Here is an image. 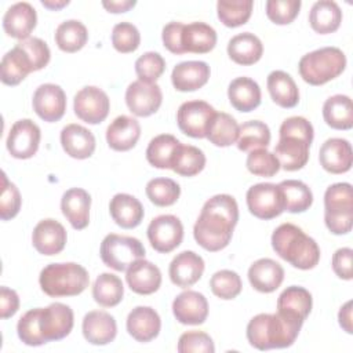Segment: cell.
Wrapping results in <instances>:
<instances>
[{"label": "cell", "mask_w": 353, "mask_h": 353, "mask_svg": "<svg viewBox=\"0 0 353 353\" xmlns=\"http://www.w3.org/2000/svg\"><path fill=\"white\" fill-rule=\"evenodd\" d=\"M239 221V205L230 194L208 199L194 223L193 236L200 247L216 252L228 247Z\"/></svg>", "instance_id": "cell-1"}, {"label": "cell", "mask_w": 353, "mask_h": 353, "mask_svg": "<svg viewBox=\"0 0 353 353\" xmlns=\"http://www.w3.org/2000/svg\"><path fill=\"white\" fill-rule=\"evenodd\" d=\"M303 321L283 313H259L247 324V339L258 350L283 349L291 346Z\"/></svg>", "instance_id": "cell-2"}, {"label": "cell", "mask_w": 353, "mask_h": 353, "mask_svg": "<svg viewBox=\"0 0 353 353\" xmlns=\"http://www.w3.org/2000/svg\"><path fill=\"white\" fill-rule=\"evenodd\" d=\"M280 139L274 148V156L280 168L298 171L309 160V148L313 142V125L302 116L285 119L280 125Z\"/></svg>", "instance_id": "cell-3"}, {"label": "cell", "mask_w": 353, "mask_h": 353, "mask_svg": "<svg viewBox=\"0 0 353 353\" xmlns=\"http://www.w3.org/2000/svg\"><path fill=\"white\" fill-rule=\"evenodd\" d=\"M274 252L301 270L313 269L320 261V248L301 228L294 223H281L272 234Z\"/></svg>", "instance_id": "cell-4"}, {"label": "cell", "mask_w": 353, "mask_h": 353, "mask_svg": "<svg viewBox=\"0 0 353 353\" xmlns=\"http://www.w3.org/2000/svg\"><path fill=\"white\" fill-rule=\"evenodd\" d=\"M39 283L48 296H74L88 287L90 276L85 268L74 262L50 263L40 272Z\"/></svg>", "instance_id": "cell-5"}, {"label": "cell", "mask_w": 353, "mask_h": 353, "mask_svg": "<svg viewBox=\"0 0 353 353\" xmlns=\"http://www.w3.org/2000/svg\"><path fill=\"white\" fill-rule=\"evenodd\" d=\"M346 68V57L338 47H323L303 55L298 70L303 81L310 85H323L336 79Z\"/></svg>", "instance_id": "cell-6"}, {"label": "cell", "mask_w": 353, "mask_h": 353, "mask_svg": "<svg viewBox=\"0 0 353 353\" xmlns=\"http://www.w3.org/2000/svg\"><path fill=\"white\" fill-rule=\"evenodd\" d=\"M324 222L334 234H346L353 226V190L347 182L334 183L324 193Z\"/></svg>", "instance_id": "cell-7"}, {"label": "cell", "mask_w": 353, "mask_h": 353, "mask_svg": "<svg viewBox=\"0 0 353 353\" xmlns=\"http://www.w3.org/2000/svg\"><path fill=\"white\" fill-rule=\"evenodd\" d=\"M99 254L106 266L124 272L135 261L145 258V247L135 237L110 233L102 240Z\"/></svg>", "instance_id": "cell-8"}, {"label": "cell", "mask_w": 353, "mask_h": 353, "mask_svg": "<svg viewBox=\"0 0 353 353\" xmlns=\"http://www.w3.org/2000/svg\"><path fill=\"white\" fill-rule=\"evenodd\" d=\"M247 207L259 219H273L285 211L284 196L279 185L256 183L247 190Z\"/></svg>", "instance_id": "cell-9"}, {"label": "cell", "mask_w": 353, "mask_h": 353, "mask_svg": "<svg viewBox=\"0 0 353 353\" xmlns=\"http://www.w3.org/2000/svg\"><path fill=\"white\" fill-rule=\"evenodd\" d=\"M73 324V310L65 303L54 302L47 307H39V331L46 343L68 336Z\"/></svg>", "instance_id": "cell-10"}, {"label": "cell", "mask_w": 353, "mask_h": 353, "mask_svg": "<svg viewBox=\"0 0 353 353\" xmlns=\"http://www.w3.org/2000/svg\"><path fill=\"white\" fill-rule=\"evenodd\" d=\"M216 110L205 101L183 102L176 112L179 130L192 138H205L211 120Z\"/></svg>", "instance_id": "cell-11"}, {"label": "cell", "mask_w": 353, "mask_h": 353, "mask_svg": "<svg viewBox=\"0 0 353 353\" xmlns=\"http://www.w3.org/2000/svg\"><path fill=\"white\" fill-rule=\"evenodd\" d=\"M148 239L157 252L168 254L182 243L183 225L175 215H159L148 226Z\"/></svg>", "instance_id": "cell-12"}, {"label": "cell", "mask_w": 353, "mask_h": 353, "mask_svg": "<svg viewBox=\"0 0 353 353\" xmlns=\"http://www.w3.org/2000/svg\"><path fill=\"white\" fill-rule=\"evenodd\" d=\"M73 109L80 120L88 124H99L109 114L110 101L103 90L95 85H87L74 95Z\"/></svg>", "instance_id": "cell-13"}, {"label": "cell", "mask_w": 353, "mask_h": 353, "mask_svg": "<svg viewBox=\"0 0 353 353\" xmlns=\"http://www.w3.org/2000/svg\"><path fill=\"white\" fill-rule=\"evenodd\" d=\"M41 132L39 125L30 119H22L12 124L7 137V150L15 159H30L40 145Z\"/></svg>", "instance_id": "cell-14"}, {"label": "cell", "mask_w": 353, "mask_h": 353, "mask_svg": "<svg viewBox=\"0 0 353 353\" xmlns=\"http://www.w3.org/2000/svg\"><path fill=\"white\" fill-rule=\"evenodd\" d=\"M163 94L156 83L132 81L125 90V103L131 113L138 117H148L159 110Z\"/></svg>", "instance_id": "cell-15"}, {"label": "cell", "mask_w": 353, "mask_h": 353, "mask_svg": "<svg viewBox=\"0 0 353 353\" xmlns=\"http://www.w3.org/2000/svg\"><path fill=\"white\" fill-rule=\"evenodd\" d=\"M32 105L33 110L41 120L47 123H54L61 120L65 114L66 94L57 84H41L36 88L33 94Z\"/></svg>", "instance_id": "cell-16"}, {"label": "cell", "mask_w": 353, "mask_h": 353, "mask_svg": "<svg viewBox=\"0 0 353 353\" xmlns=\"http://www.w3.org/2000/svg\"><path fill=\"white\" fill-rule=\"evenodd\" d=\"M68 234L62 223L47 218L40 221L32 233V243L36 251L41 255H57L66 245Z\"/></svg>", "instance_id": "cell-17"}, {"label": "cell", "mask_w": 353, "mask_h": 353, "mask_svg": "<svg viewBox=\"0 0 353 353\" xmlns=\"http://www.w3.org/2000/svg\"><path fill=\"white\" fill-rule=\"evenodd\" d=\"M172 313L181 324L200 325L207 320V298L197 291H183L172 302Z\"/></svg>", "instance_id": "cell-18"}, {"label": "cell", "mask_w": 353, "mask_h": 353, "mask_svg": "<svg viewBox=\"0 0 353 353\" xmlns=\"http://www.w3.org/2000/svg\"><path fill=\"white\" fill-rule=\"evenodd\" d=\"M321 167L330 174H343L352 168L353 152L352 145L343 138L327 139L319 152Z\"/></svg>", "instance_id": "cell-19"}, {"label": "cell", "mask_w": 353, "mask_h": 353, "mask_svg": "<svg viewBox=\"0 0 353 353\" xmlns=\"http://www.w3.org/2000/svg\"><path fill=\"white\" fill-rule=\"evenodd\" d=\"M204 272V261L194 251L179 252L170 263L168 274L176 287L188 288L196 284Z\"/></svg>", "instance_id": "cell-20"}, {"label": "cell", "mask_w": 353, "mask_h": 353, "mask_svg": "<svg viewBox=\"0 0 353 353\" xmlns=\"http://www.w3.org/2000/svg\"><path fill=\"white\" fill-rule=\"evenodd\" d=\"M81 330L85 341L98 346L113 342L117 335V324L114 317L103 310L88 312L83 319Z\"/></svg>", "instance_id": "cell-21"}, {"label": "cell", "mask_w": 353, "mask_h": 353, "mask_svg": "<svg viewBox=\"0 0 353 353\" xmlns=\"http://www.w3.org/2000/svg\"><path fill=\"white\" fill-rule=\"evenodd\" d=\"M37 14L32 4L26 1L12 4L3 17L4 32L14 39H29L32 30L36 28Z\"/></svg>", "instance_id": "cell-22"}, {"label": "cell", "mask_w": 353, "mask_h": 353, "mask_svg": "<svg viewBox=\"0 0 353 353\" xmlns=\"http://www.w3.org/2000/svg\"><path fill=\"white\" fill-rule=\"evenodd\" d=\"M127 331L138 342L146 343L153 341L161 328L159 313L150 306H137L127 317Z\"/></svg>", "instance_id": "cell-23"}, {"label": "cell", "mask_w": 353, "mask_h": 353, "mask_svg": "<svg viewBox=\"0 0 353 353\" xmlns=\"http://www.w3.org/2000/svg\"><path fill=\"white\" fill-rule=\"evenodd\" d=\"M91 196L81 188L68 189L61 199V210L73 229L83 230L90 223Z\"/></svg>", "instance_id": "cell-24"}, {"label": "cell", "mask_w": 353, "mask_h": 353, "mask_svg": "<svg viewBox=\"0 0 353 353\" xmlns=\"http://www.w3.org/2000/svg\"><path fill=\"white\" fill-rule=\"evenodd\" d=\"M128 287L139 295H150L161 285V272L152 262L143 259L135 261L125 270Z\"/></svg>", "instance_id": "cell-25"}, {"label": "cell", "mask_w": 353, "mask_h": 353, "mask_svg": "<svg viewBox=\"0 0 353 353\" xmlns=\"http://www.w3.org/2000/svg\"><path fill=\"white\" fill-rule=\"evenodd\" d=\"M248 280L254 290L269 294L281 285L284 280V269L279 262L270 258H261L250 266Z\"/></svg>", "instance_id": "cell-26"}, {"label": "cell", "mask_w": 353, "mask_h": 353, "mask_svg": "<svg viewBox=\"0 0 353 353\" xmlns=\"http://www.w3.org/2000/svg\"><path fill=\"white\" fill-rule=\"evenodd\" d=\"M210 66L203 61H185L178 63L171 73V81L175 90L188 92L196 91L207 84L210 79Z\"/></svg>", "instance_id": "cell-27"}, {"label": "cell", "mask_w": 353, "mask_h": 353, "mask_svg": "<svg viewBox=\"0 0 353 353\" xmlns=\"http://www.w3.org/2000/svg\"><path fill=\"white\" fill-rule=\"evenodd\" d=\"M141 137V125L138 120L121 114L116 117L106 128V142L116 152H127L132 149Z\"/></svg>", "instance_id": "cell-28"}, {"label": "cell", "mask_w": 353, "mask_h": 353, "mask_svg": "<svg viewBox=\"0 0 353 353\" xmlns=\"http://www.w3.org/2000/svg\"><path fill=\"white\" fill-rule=\"evenodd\" d=\"M61 145L70 157L84 160L95 150V137L80 124H68L61 131Z\"/></svg>", "instance_id": "cell-29"}, {"label": "cell", "mask_w": 353, "mask_h": 353, "mask_svg": "<svg viewBox=\"0 0 353 353\" xmlns=\"http://www.w3.org/2000/svg\"><path fill=\"white\" fill-rule=\"evenodd\" d=\"M109 212L116 225L123 229L137 228L145 215L141 201L127 193H117L109 203Z\"/></svg>", "instance_id": "cell-30"}, {"label": "cell", "mask_w": 353, "mask_h": 353, "mask_svg": "<svg viewBox=\"0 0 353 353\" xmlns=\"http://www.w3.org/2000/svg\"><path fill=\"white\" fill-rule=\"evenodd\" d=\"M263 54V44L258 36L250 32L233 36L228 43L229 58L243 66L256 63Z\"/></svg>", "instance_id": "cell-31"}, {"label": "cell", "mask_w": 353, "mask_h": 353, "mask_svg": "<svg viewBox=\"0 0 353 353\" xmlns=\"http://www.w3.org/2000/svg\"><path fill=\"white\" fill-rule=\"evenodd\" d=\"M230 105L239 112H251L261 105V88L258 83L250 77H236L228 88Z\"/></svg>", "instance_id": "cell-32"}, {"label": "cell", "mask_w": 353, "mask_h": 353, "mask_svg": "<svg viewBox=\"0 0 353 353\" xmlns=\"http://www.w3.org/2000/svg\"><path fill=\"white\" fill-rule=\"evenodd\" d=\"M216 44V32L212 26L204 22H192L183 25L182 48L185 52L207 54Z\"/></svg>", "instance_id": "cell-33"}, {"label": "cell", "mask_w": 353, "mask_h": 353, "mask_svg": "<svg viewBox=\"0 0 353 353\" xmlns=\"http://www.w3.org/2000/svg\"><path fill=\"white\" fill-rule=\"evenodd\" d=\"M312 294L299 285L287 287L277 299V312L305 321L312 310Z\"/></svg>", "instance_id": "cell-34"}, {"label": "cell", "mask_w": 353, "mask_h": 353, "mask_svg": "<svg viewBox=\"0 0 353 353\" xmlns=\"http://www.w3.org/2000/svg\"><path fill=\"white\" fill-rule=\"evenodd\" d=\"M266 84L270 98L276 105L285 109H291L298 105L299 90L288 73L283 70H273L269 73Z\"/></svg>", "instance_id": "cell-35"}, {"label": "cell", "mask_w": 353, "mask_h": 353, "mask_svg": "<svg viewBox=\"0 0 353 353\" xmlns=\"http://www.w3.org/2000/svg\"><path fill=\"white\" fill-rule=\"evenodd\" d=\"M342 22V11L332 0L316 1L309 12V23L316 33L328 34L338 30Z\"/></svg>", "instance_id": "cell-36"}, {"label": "cell", "mask_w": 353, "mask_h": 353, "mask_svg": "<svg viewBox=\"0 0 353 353\" xmlns=\"http://www.w3.org/2000/svg\"><path fill=\"white\" fill-rule=\"evenodd\" d=\"M0 69V79L6 85H17L22 80H25L29 73L33 72L28 55L17 44L14 48L3 55Z\"/></svg>", "instance_id": "cell-37"}, {"label": "cell", "mask_w": 353, "mask_h": 353, "mask_svg": "<svg viewBox=\"0 0 353 353\" xmlns=\"http://www.w3.org/2000/svg\"><path fill=\"white\" fill-rule=\"evenodd\" d=\"M323 117L331 128L350 130L353 127L352 99L342 94L330 97L323 105Z\"/></svg>", "instance_id": "cell-38"}, {"label": "cell", "mask_w": 353, "mask_h": 353, "mask_svg": "<svg viewBox=\"0 0 353 353\" xmlns=\"http://www.w3.org/2000/svg\"><path fill=\"white\" fill-rule=\"evenodd\" d=\"M181 142L170 134H161L154 137L146 149V160L150 165L165 170L172 165L174 156L176 153V149L179 148Z\"/></svg>", "instance_id": "cell-39"}, {"label": "cell", "mask_w": 353, "mask_h": 353, "mask_svg": "<svg viewBox=\"0 0 353 353\" xmlns=\"http://www.w3.org/2000/svg\"><path fill=\"white\" fill-rule=\"evenodd\" d=\"M124 295V287L120 277L112 273H102L97 277L92 285L94 301L103 307L119 305Z\"/></svg>", "instance_id": "cell-40"}, {"label": "cell", "mask_w": 353, "mask_h": 353, "mask_svg": "<svg viewBox=\"0 0 353 353\" xmlns=\"http://www.w3.org/2000/svg\"><path fill=\"white\" fill-rule=\"evenodd\" d=\"M87 40V28L77 19H68L62 22L55 30V43L63 52H76L81 50Z\"/></svg>", "instance_id": "cell-41"}, {"label": "cell", "mask_w": 353, "mask_h": 353, "mask_svg": "<svg viewBox=\"0 0 353 353\" xmlns=\"http://www.w3.org/2000/svg\"><path fill=\"white\" fill-rule=\"evenodd\" d=\"M239 128L240 125L228 113H215L214 119L210 123L208 131H207V139L219 148H226L237 142L239 138Z\"/></svg>", "instance_id": "cell-42"}, {"label": "cell", "mask_w": 353, "mask_h": 353, "mask_svg": "<svg viewBox=\"0 0 353 353\" xmlns=\"http://www.w3.org/2000/svg\"><path fill=\"white\" fill-rule=\"evenodd\" d=\"M284 196L285 210L292 214L305 212L313 203V193L310 188L298 179H287L279 183Z\"/></svg>", "instance_id": "cell-43"}, {"label": "cell", "mask_w": 353, "mask_h": 353, "mask_svg": "<svg viewBox=\"0 0 353 353\" xmlns=\"http://www.w3.org/2000/svg\"><path fill=\"white\" fill-rule=\"evenodd\" d=\"M269 143H270V130L268 124H265L263 121L251 120L240 125L237 148L241 152L266 149Z\"/></svg>", "instance_id": "cell-44"}, {"label": "cell", "mask_w": 353, "mask_h": 353, "mask_svg": "<svg viewBox=\"0 0 353 353\" xmlns=\"http://www.w3.org/2000/svg\"><path fill=\"white\" fill-rule=\"evenodd\" d=\"M205 167V154L201 149L181 143L172 160L171 170L182 176H194Z\"/></svg>", "instance_id": "cell-45"}, {"label": "cell", "mask_w": 353, "mask_h": 353, "mask_svg": "<svg viewBox=\"0 0 353 353\" xmlns=\"http://www.w3.org/2000/svg\"><path fill=\"white\" fill-rule=\"evenodd\" d=\"M252 7V0H219L216 3V12L225 26L237 28L248 22Z\"/></svg>", "instance_id": "cell-46"}, {"label": "cell", "mask_w": 353, "mask_h": 353, "mask_svg": "<svg viewBox=\"0 0 353 353\" xmlns=\"http://www.w3.org/2000/svg\"><path fill=\"white\" fill-rule=\"evenodd\" d=\"M146 196L157 207H168L181 196L179 185L170 178H154L146 183Z\"/></svg>", "instance_id": "cell-47"}, {"label": "cell", "mask_w": 353, "mask_h": 353, "mask_svg": "<svg viewBox=\"0 0 353 353\" xmlns=\"http://www.w3.org/2000/svg\"><path fill=\"white\" fill-rule=\"evenodd\" d=\"M210 287L214 295H216L221 299L229 301L234 299L243 288L240 276L229 269L218 270L212 274L210 280Z\"/></svg>", "instance_id": "cell-48"}, {"label": "cell", "mask_w": 353, "mask_h": 353, "mask_svg": "<svg viewBox=\"0 0 353 353\" xmlns=\"http://www.w3.org/2000/svg\"><path fill=\"white\" fill-rule=\"evenodd\" d=\"M245 165L251 174L258 176H273L280 170L277 157L274 153H270L266 149L251 150L247 156Z\"/></svg>", "instance_id": "cell-49"}, {"label": "cell", "mask_w": 353, "mask_h": 353, "mask_svg": "<svg viewBox=\"0 0 353 353\" xmlns=\"http://www.w3.org/2000/svg\"><path fill=\"white\" fill-rule=\"evenodd\" d=\"M165 61L154 51H148L135 61V73L138 80L145 83H156V80L164 73Z\"/></svg>", "instance_id": "cell-50"}, {"label": "cell", "mask_w": 353, "mask_h": 353, "mask_svg": "<svg viewBox=\"0 0 353 353\" xmlns=\"http://www.w3.org/2000/svg\"><path fill=\"white\" fill-rule=\"evenodd\" d=\"M141 34L135 25L130 22H120L112 30V44L116 51L128 54L139 47Z\"/></svg>", "instance_id": "cell-51"}, {"label": "cell", "mask_w": 353, "mask_h": 353, "mask_svg": "<svg viewBox=\"0 0 353 353\" xmlns=\"http://www.w3.org/2000/svg\"><path fill=\"white\" fill-rule=\"evenodd\" d=\"M301 6L299 0H269L266 15L276 25H288L298 17Z\"/></svg>", "instance_id": "cell-52"}, {"label": "cell", "mask_w": 353, "mask_h": 353, "mask_svg": "<svg viewBox=\"0 0 353 353\" xmlns=\"http://www.w3.org/2000/svg\"><path fill=\"white\" fill-rule=\"evenodd\" d=\"M17 332L19 339L28 346H41L46 343L39 331V307L28 310L19 319Z\"/></svg>", "instance_id": "cell-53"}, {"label": "cell", "mask_w": 353, "mask_h": 353, "mask_svg": "<svg viewBox=\"0 0 353 353\" xmlns=\"http://www.w3.org/2000/svg\"><path fill=\"white\" fill-rule=\"evenodd\" d=\"M22 199L18 188L7 179L6 172H3V185L0 194V218L1 221H8L17 216L21 210Z\"/></svg>", "instance_id": "cell-54"}, {"label": "cell", "mask_w": 353, "mask_h": 353, "mask_svg": "<svg viewBox=\"0 0 353 353\" xmlns=\"http://www.w3.org/2000/svg\"><path fill=\"white\" fill-rule=\"evenodd\" d=\"M17 46L21 47L25 51V54L28 55V58L32 63L33 72L41 70L43 68H46L48 65L51 52L44 40H41L39 37H29V39L18 41Z\"/></svg>", "instance_id": "cell-55"}, {"label": "cell", "mask_w": 353, "mask_h": 353, "mask_svg": "<svg viewBox=\"0 0 353 353\" xmlns=\"http://www.w3.org/2000/svg\"><path fill=\"white\" fill-rule=\"evenodd\" d=\"M179 353H214L215 346L211 336L203 331L183 332L178 339Z\"/></svg>", "instance_id": "cell-56"}, {"label": "cell", "mask_w": 353, "mask_h": 353, "mask_svg": "<svg viewBox=\"0 0 353 353\" xmlns=\"http://www.w3.org/2000/svg\"><path fill=\"white\" fill-rule=\"evenodd\" d=\"M182 22H170L163 28V33H161V39H163V44L164 47L175 54V55H181L185 54L183 48H182V29H183Z\"/></svg>", "instance_id": "cell-57"}, {"label": "cell", "mask_w": 353, "mask_h": 353, "mask_svg": "<svg viewBox=\"0 0 353 353\" xmlns=\"http://www.w3.org/2000/svg\"><path fill=\"white\" fill-rule=\"evenodd\" d=\"M352 256L353 250L349 247L339 248L332 255V270L334 273L343 280H352L353 272H352Z\"/></svg>", "instance_id": "cell-58"}, {"label": "cell", "mask_w": 353, "mask_h": 353, "mask_svg": "<svg viewBox=\"0 0 353 353\" xmlns=\"http://www.w3.org/2000/svg\"><path fill=\"white\" fill-rule=\"evenodd\" d=\"M19 309V296L18 294L8 288V287H1L0 288V316L1 319H8L12 317Z\"/></svg>", "instance_id": "cell-59"}, {"label": "cell", "mask_w": 353, "mask_h": 353, "mask_svg": "<svg viewBox=\"0 0 353 353\" xmlns=\"http://www.w3.org/2000/svg\"><path fill=\"white\" fill-rule=\"evenodd\" d=\"M338 320H339V325L347 332L352 334L353 332V327H352V301H347L339 310L338 313Z\"/></svg>", "instance_id": "cell-60"}, {"label": "cell", "mask_w": 353, "mask_h": 353, "mask_svg": "<svg viewBox=\"0 0 353 353\" xmlns=\"http://www.w3.org/2000/svg\"><path fill=\"white\" fill-rule=\"evenodd\" d=\"M137 4L135 0H119V1H114V0H110V1H102V6L109 11V12H113V14H119V12H127L128 10H131L134 6Z\"/></svg>", "instance_id": "cell-61"}, {"label": "cell", "mask_w": 353, "mask_h": 353, "mask_svg": "<svg viewBox=\"0 0 353 353\" xmlns=\"http://www.w3.org/2000/svg\"><path fill=\"white\" fill-rule=\"evenodd\" d=\"M41 4L50 10H61L62 7L68 6L69 4V0H62V1H48V0H43Z\"/></svg>", "instance_id": "cell-62"}]
</instances>
